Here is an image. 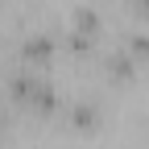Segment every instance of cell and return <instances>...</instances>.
Instances as JSON below:
<instances>
[{"label":"cell","mask_w":149,"mask_h":149,"mask_svg":"<svg viewBox=\"0 0 149 149\" xmlns=\"http://www.w3.org/2000/svg\"><path fill=\"white\" fill-rule=\"evenodd\" d=\"M25 58H50V37H33L25 46Z\"/></svg>","instance_id":"6da1fadb"},{"label":"cell","mask_w":149,"mask_h":149,"mask_svg":"<svg viewBox=\"0 0 149 149\" xmlns=\"http://www.w3.org/2000/svg\"><path fill=\"white\" fill-rule=\"evenodd\" d=\"M74 124H79V128H91V124H95V108H91V104H83L79 112H74Z\"/></svg>","instance_id":"7a4b0ae2"},{"label":"cell","mask_w":149,"mask_h":149,"mask_svg":"<svg viewBox=\"0 0 149 149\" xmlns=\"http://www.w3.org/2000/svg\"><path fill=\"white\" fill-rule=\"evenodd\" d=\"M133 74V62L128 58H112V79H128Z\"/></svg>","instance_id":"3957f363"},{"label":"cell","mask_w":149,"mask_h":149,"mask_svg":"<svg viewBox=\"0 0 149 149\" xmlns=\"http://www.w3.org/2000/svg\"><path fill=\"white\" fill-rule=\"evenodd\" d=\"M133 58H145L149 62V37H133Z\"/></svg>","instance_id":"277c9868"},{"label":"cell","mask_w":149,"mask_h":149,"mask_svg":"<svg viewBox=\"0 0 149 149\" xmlns=\"http://www.w3.org/2000/svg\"><path fill=\"white\" fill-rule=\"evenodd\" d=\"M141 13H145V17H149V0H141Z\"/></svg>","instance_id":"5b68a950"}]
</instances>
